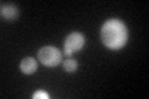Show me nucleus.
Wrapping results in <instances>:
<instances>
[{
  "label": "nucleus",
  "mask_w": 149,
  "mask_h": 99,
  "mask_svg": "<svg viewBox=\"0 0 149 99\" xmlns=\"http://www.w3.org/2000/svg\"><path fill=\"white\" fill-rule=\"evenodd\" d=\"M101 39L106 47L111 50H119L127 44L128 30L118 19H112L104 22L101 30Z\"/></svg>",
  "instance_id": "f257e3e1"
},
{
  "label": "nucleus",
  "mask_w": 149,
  "mask_h": 99,
  "mask_svg": "<svg viewBox=\"0 0 149 99\" xmlns=\"http://www.w3.org/2000/svg\"><path fill=\"white\" fill-rule=\"evenodd\" d=\"M37 57H39L40 62L42 64L47 66V67H55V66L60 64V62H61L62 55L56 47L46 46L39 51Z\"/></svg>",
  "instance_id": "f03ea898"
},
{
  "label": "nucleus",
  "mask_w": 149,
  "mask_h": 99,
  "mask_svg": "<svg viewBox=\"0 0 149 99\" xmlns=\"http://www.w3.org/2000/svg\"><path fill=\"white\" fill-rule=\"evenodd\" d=\"M83 45H85V36L80 32H72L70 34L66 40H65V44H63V53L65 56L70 57L72 53L80 51Z\"/></svg>",
  "instance_id": "7ed1b4c3"
},
{
  "label": "nucleus",
  "mask_w": 149,
  "mask_h": 99,
  "mask_svg": "<svg viewBox=\"0 0 149 99\" xmlns=\"http://www.w3.org/2000/svg\"><path fill=\"white\" fill-rule=\"evenodd\" d=\"M0 14H1V16L4 19H6V20H15L19 16V10L15 5H11V4H8V5L1 4Z\"/></svg>",
  "instance_id": "20e7f679"
},
{
  "label": "nucleus",
  "mask_w": 149,
  "mask_h": 99,
  "mask_svg": "<svg viewBox=\"0 0 149 99\" xmlns=\"http://www.w3.org/2000/svg\"><path fill=\"white\" fill-rule=\"evenodd\" d=\"M37 68V63H36V61L32 58V57H26L21 61V63H20V69H21V72L22 73H25V74H31V73H34L35 71Z\"/></svg>",
  "instance_id": "39448f33"
},
{
  "label": "nucleus",
  "mask_w": 149,
  "mask_h": 99,
  "mask_svg": "<svg viewBox=\"0 0 149 99\" xmlns=\"http://www.w3.org/2000/svg\"><path fill=\"white\" fill-rule=\"evenodd\" d=\"M63 68H65V71H67V72H74V71L77 69V62L72 58H68L65 61Z\"/></svg>",
  "instance_id": "423d86ee"
},
{
  "label": "nucleus",
  "mask_w": 149,
  "mask_h": 99,
  "mask_svg": "<svg viewBox=\"0 0 149 99\" xmlns=\"http://www.w3.org/2000/svg\"><path fill=\"white\" fill-rule=\"evenodd\" d=\"M32 98H34V99H49L50 96L46 92H44V91H37L36 93H34Z\"/></svg>",
  "instance_id": "0eeeda50"
}]
</instances>
